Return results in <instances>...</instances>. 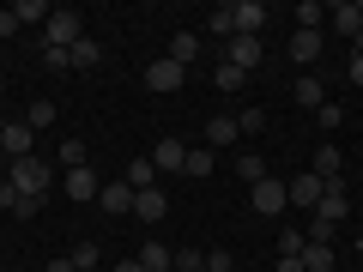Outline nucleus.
Segmentation results:
<instances>
[{
    "label": "nucleus",
    "instance_id": "1",
    "mask_svg": "<svg viewBox=\"0 0 363 272\" xmlns=\"http://www.w3.org/2000/svg\"><path fill=\"white\" fill-rule=\"evenodd\" d=\"M267 18H272V13L260 6V0H236V6H218L206 25H212V37H260Z\"/></svg>",
    "mask_w": 363,
    "mask_h": 272
},
{
    "label": "nucleus",
    "instance_id": "2",
    "mask_svg": "<svg viewBox=\"0 0 363 272\" xmlns=\"http://www.w3.org/2000/svg\"><path fill=\"white\" fill-rule=\"evenodd\" d=\"M6 181H13L25 200H43V194L55 188V164H43L37 152H30V157H13V164H6Z\"/></svg>",
    "mask_w": 363,
    "mask_h": 272
},
{
    "label": "nucleus",
    "instance_id": "3",
    "mask_svg": "<svg viewBox=\"0 0 363 272\" xmlns=\"http://www.w3.org/2000/svg\"><path fill=\"white\" fill-rule=\"evenodd\" d=\"M43 42H49V49H73V42H85V25H79V13L55 6L49 25H43Z\"/></svg>",
    "mask_w": 363,
    "mask_h": 272
},
{
    "label": "nucleus",
    "instance_id": "4",
    "mask_svg": "<svg viewBox=\"0 0 363 272\" xmlns=\"http://www.w3.org/2000/svg\"><path fill=\"white\" fill-rule=\"evenodd\" d=\"M248 200H255V212H267V218H279V212L291 206V194H285V181H279V176L255 181V188H248Z\"/></svg>",
    "mask_w": 363,
    "mask_h": 272
},
{
    "label": "nucleus",
    "instance_id": "5",
    "mask_svg": "<svg viewBox=\"0 0 363 272\" xmlns=\"http://www.w3.org/2000/svg\"><path fill=\"white\" fill-rule=\"evenodd\" d=\"M182 79H188V67H176L169 55H164V61H152V67H145V91H157V97L182 91Z\"/></svg>",
    "mask_w": 363,
    "mask_h": 272
},
{
    "label": "nucleus",
    "instance_id": "6",
    "mask_svg": "<svg viewBox=\"0 0 363 272\" xmlns=\"http://www.w3.org/2000/svg\"><path fill=\"white\" fill-rule=\"evenodd\" d=\"M30 140H37V128H30L25 115L6 121V128H0V152H6V164H13V157H30Z\"/></svg>",
    "mask_w": 363,
    "mask_h": 272
},
{
    "label": "nucleus",
    "instance_id": "7",
    "mask_svg": "<svg viewBox=\"0 0 363 272\" xmlns=\"http://www.w3.org/2000/svg\"><path fill=\"white\" fill-rule=\"evenodd\" d=\"M321 188H327V181L315 176V169H309V176H297V181H285L291 206H303V212H315V206H321Z\"/></svg>",
    "mask_w": 363,
    "mask_h": 272
},
{
    "label": "nucleus",
    "instance_id": "8",
    "mask_svg": "<svg viewBox=\"0 0 363 272\" xmlns=\"http://www.w3.org/2000/svg\"><path fill=\"white\" fill-rule=\"evenodd\" d=\"M345 212H351V194H345V181H327V188H321V206H315V218L339 224Z\"/></svg>",
    "mask_w": 363,
    "mask_h": 272
},
{
    "label": "nucleus",
    "instance_id": "9",
    "mask_svg": "<svg viewBox=\"0 0 363 272\" xmlns=\"http://www.w3.org/2000/svg\"><path fill=\"white\" fill-rule=\"evenodd\" d=\"M67 194H73L79 200V206H91V200H97V194H104V181H97V169H67Z\"/></svg>",
    "mask_w": 363,
    "mask_h": 272
},
{
    "label": "nucleus",
    "instance_id": "10",
    "mask_svg": "<svg viewBox=\"0 0 363 272\" xmlns=\"http://www.w3.org/2000/svg\"><path fill=\"white\" fill-rule=\"evenodd\" d=\"M164 212H169V194H164V188H140V194H133V218L157 224Z\"/></svg>",
    "mask_w": 363,
    "mask_h": 272
},
{
    "label": "nucleus",
    "instance_id": "11",
    "mask_svg": "<svg viewBox=\"0 0 363 272\" xmlns=\"http://www.w3.org/2000/svg\"><path fill=\"white\" fill-rule=\"evenodd\" d=\"M309 169H315V176H321V181H345V152H339V145L327 140L321 152H315V164H309Z\"/></svg>",
    "mask_w": 363,
    "mask_h": 272
},
{
    "label": "nucleus",
    "instance_id": "12",
    "mask_svg": "<svg viewBox=\"0 0 363 272\" xmlns=\"http://www.w3.org/2000/svg\"><path fill=\"white\" fill-rule=\"evenodd\" d=\"M242 140V128H236V115H212L206 121V152H224V145Z\"/></svg>",
    "mask_w": 363,
    "mask_h": 272
},
{
    "label": "nucleus",
    "instance_id": "13",
    "mask_svg": "<svg viewBox=\"0 0 363 272\" xmlns=\"http://www.w3.org/2000/svg\"><path fill=\"white\" fill-rule=\"evenodd\" d=\"M327 25H333L339 37H357V30H363V6H357V0H339L333 13H327Z\"/></svg>",
    "mask_w": 363,
    "mask_h": 272
},
{
    "label": "nucleus",
    "instance_id": "14",
    "mask_svg": "<svg viewBox=\"0 0 363 272\" xmlns=\"http://www.w3.org/2000/svg\"><path fill=\"white\" fill-rule=\"evenodd\" d=\"M152 164H157V169H182V164H188V145H182L176 133H164V140L152 145Z\"/></svg>",
    "mask_w": 363,
    "mask_h": 272
},
{
    "label": "nucleus",
    "instance_id": "15",
    "mask_svg": "<svg viewBox=\"0 0 363 272\" xmlns=\"http://www.w3.org/2000/svg\"><path fill=\"white\" fill-rule=\"evenodd\" d=\"M291 61H297V67L321 61V30H297V37H291Z\"/></svg>",
    "mask_w": 363,
    "mask_h": 272
},
{
    "label": "nucleus",
    "instance_id": "16",
    "mask_svg": "<svg viewBox=\"0 0 363 272\" xmlns=\"http://www.w3.org/2000/svg\"><path fill=\"white\" fill-rule=\"evenodd\" d=\"M97 206H104V212H116V218H121V212H133V188H128V181H109L104 194H97Z\"/></svg>",
    "mask_w": 363,
    "mask_h": 272
},
{
    "label": "nucleus",
    "instance_id": "17",
    "mask_svg": "<svg viewBox=\"0 0 363 272\" xmlns=\"http://www.w3.org/2000/svg\"><path fill=\"white\" fill-rule=\"evenodd\" d=\"M224 61H230V67H242V73H248V67L260 61V37H230V55H224Z\"/></svg>",
    "mask_w": 363,
    "mask_h": 272
},
{
    "label": "nucleus",
    "instance_id": "18",
    "mask_svg": "<svg viewBox=\"0 0 363 272\" xmlns=\"http://www.w3.org/2000/svg\"><path fill=\"white\" fill-rule=\"evenodd\" d=\"M212 169H218V152H206V145H188V164H182V176H212Z\"/></svg>",
    "mask_w": 363,
    "mask_h": 272
},
{
    "label": "nucleus",
    "instance_id": "19",
    "mask_svg": "<svg viewBox=\"0 0 363 272\" xmlns=\"http://www.w3.org/2000/svg\"><path fill=\"white\" fill-rule=\"evenodd\" d=\"M291 97H297L303 109H321V103H327V91H321V79H315V73H303L297 85H291Z\"/></svg>",
    "mask_w": 363,
    "mask_h": 272
},
{
    "label": "nucleus",
    "instance_id": "20",
    "mask_svg": "<svg viewBox=\"0 0 363 272\" xmlns=\"http://www.w3.org/2000/svg\"><path fill=\"white\" fill-rule=\"evenodd\" d=\"M97 61H104V49H97V42H73V49H67V67H73V73H91V67H97Z\"/></svg>",
    "mask_w": 363,
    "mask_h": 272
},
{
    "label": "nucleus",
    "instance_id": "21",
    "mask_svg": "<svg viewBox=\"0 0 363 272\" xmlns=\"http://www.w3.org/2000/svg\"><path fill=\"white\" fill-rule=\"evenodd\" d=\"M121 181H128L133 194H140V188H157V164H152V157H133V164H128V176H121Z\"/></svg>",
    "mask_w": 363,
    "mask_h": 272
},
{
    "label": "nucleus",
    "instance_id": "22",
    "mask_svg": "<svg viewBox=\"0 0 363 272\" xmlns=\"http://www.w3.org/2000/svg\"><path fill=\"white\" fill-rule=\"evenodd\" d=\"M297 260H303V272H333V242H309Z\"/></svg>",
    "mask_w": 363,
    "mask_h": 272
},
{
    "label": "nucleus",
    "instance_id": "23",
    "mask_svg": "<svg viewBox=\"0 0 363 272\" xmlns=\"http://www.w3.org/2000/svg\"><path fill=\"white\" fill-rule=\"evenodd\" d=\"M133 260H140L145 272H169V266H176V254H169L164 242H145V248H140V254H133Z\"/></svg>",
    "mask_w": 363,
    "mask_h": 272
},
{
    "label": "nucleus",
    "instance_id": "24",
    "mask_svg": "<svg viewBox=\"0 0 363 272\" xmlns=\"http://www.w3.org/2000/svg\"><path fill=\"white\" fill-rule=\"evenodd\" d=\"M194 55H200V37H194V30H176V37H169V61H176V67H188Z\"/></svg>",
    "mask_w": 363,
    "mask_h": 272
},
{
    "label": "nucleus",
    "instance_id": "25",
    "mask_svg": "<svg viewBox=\"0 0 363 272\" xmlns=\"http://www.w3.org/2000/svg\"><path fill=\"white\" fill-rule=\"evenodd\" d=\"M236 176H242L248 188H255V181H267V157H260V152H242V157H236Z\"/></svg>",
    "mask_w": 363,
    "mask_h": 272
},
{
    "label": "nucleus",
    "instance_id": "26",
    "mask_svg": "<svg viewBox=\"0 0 363 272\" xmlns=\"http://www.w3.org/2000/svg\"><path fill=\"white\" fill-rule=\"evenodd\" d=\"M291 18H297V30H321V25H327V6H321V0H303Z\"/></svg>",
    "mask_w": 363,
    "mask_h": 272
},
{
    "label": "nucleus",
    "instance_id": "27",
    "mask_svg": "<svg viewBox=\"0 0 363 272\" xmlns=\"http://www.w3.org/2000/svg\"><path fill=\"white\" fill-rule=\"evenodd\" d=\"M309 248V230H279V260H297Z\"/></svg>",
    "mask_w": 363,
    "mask_h": 272
},
{
    "label": "nucleus",
    "instance_id": "28",
    "mask_svg": "<svg viewBox=\"0 0 363 272\" xmlns=\"http://www.w3.org/2000/svg\"><path fill=\"white\" fill-rule=\"evenodd\" d=\"M13 13H18V25H49V13H55V6H43V0H18Z\"/></svg>",
    "mask_w": 363,
    "mask_h": 272
},
{
    "label": "nucleus",
    "instance_id": "29",
    "mask_svg": "<svg viewBox=\"0 0 363 272\" xmlns=\"http://www.w3.org/2000/svg\"><path fill=\"white\" fill-rule=\"evenodd\" d=\"M212 85H218V91H242V85H248V73H242V67H230V61H224L218 73H212Z\"/></svg>",
    "mask_w": 363,
    "mask_h": 272
},
{
    "label": "nucleus",
    "instance_id": "30",
    "mask_svg": "<svg viewBox=\"0 0 363 272\" xmlns=\"http://www.w3.org/2000/svg\"><path fill=\"white\" fill-rule=\"evenodd\" d=\"M169 272H206V254L200 248H176V266Z\"/></svg>",
    "mask_w": 363,
    "mask_h": 272
},
{
    "label": "nucleus",
    "instance_id": "31",
    "mask_svg": "<svg viewBox=\"0 0 363 272\" xmlns=\"http://www.w3.org/2000/svg\"><path fill=\"white\" fill-rule=\"evenodd\" d=\"M97 260H104V248H97V242H79V248H73V266H79V272H91Z\"/></svg>",
    "mask_w": 363,
    "mask_h": 272
},
{
    "label": "nucleus",
    "instance_id": "32",
    "mask_svg": "<svg viewBox=\"0 0 363 272\" xmlns=\"http://www.w3.org/2000/svg\"><path fill=\"white\" fill-rule=\"evenodd\" d=\"M25 121H30V128H49V121H55V103H49V97H37V103L25 109Z\"/></svg>",
    "mask_w": 363,
    "mask_h": 272
},
{
    "label": "nucleus",
    "instance_id": "33",
    "mask_svg": "<svg viewBox=\"0 0 363 272\" xmlns=\"http://www.w3.org/2000/svg\"><path fill=\"white\" fill-rule=\"evenodd\" d=\"M61 164H67V169H85L91 157H85V145H79V140H61Z\"/></svg>",
    "mask_w": 363,
    "mask_h": 272
},
{
    "label": "nucleus",
    "instance_id": "34",
    "mask_svg": "<svg viewBox=\"0 0 363 272\" xmlns=\"http://www.w3.org/2000/svg\"><path fill=\"white\" fill-rule=\"evenodd\" d=\"M315 121H321L327 133H339V121H345V109H339V103H321V109H315Z\"/></svg>",
    "mask_w": 363,
    "mask_h": 272
},
{
    "label": "nucleus",
    "instance_id": "35",
    "mask_svg": "<svg viewBox=\"0 0 363 272\" xmlns=\"http://www.w3.org/2000/svg\"><path fill=\"white\" fill-rule=\"evenodd\" d=\"M43 67H49V73H73V67H67V49H49V42H43Z\"/></svg>",
    "mask_w": 363,
    "mask_h": 272
},
{
    "label": "nucleus",
    "instance_id": "36",
    "mask_svg": "<svg viewBox=\"0 0 363 272\" xmlns=\"http://www.w3.org/2000/svg\"><path fill=\"white\" fill-rule=\"evenodd\" d=\"M236 128H242V133H260V128H267V109H242V115H236Z\"/></svg>",
    "mask_w": 363,
    "mask_h": 272
},
{
    "label": "nucleus",
    "instance_id": "37",
    "mask_svg": "<svg viewBox=\"0 0 363 272\" xmlns=\"http://www.w3.org/2000/svg\"><path fill=\"white\" fill-rule=\"evenodd\" d=\"M206 272H236V260H230V248H212V254H206Z\"/></svg>",
    "mask_w": 363,
    "mask_h": 272
},
{
    "label": "nucleus",
    "instance_id": "38",
    "mask_svg": "<svg viewBox=\"0 0 363 272\" xmlns=\"http://www.w3.org/2000/svg\"><path fill=\"white\" fill-rule=\"evenodd\" d=\"M18 30H25V25H18V13H13V6H0V42L18 37Z\"/></svg>",
    "mask_w": 363,
    "mask_h": 272
},
{
    "label": "nucleus",
    "instance_id": "39",
    "mask_svg": "<svg viewBox=\"0 0 363 272\" xmlns=\"http://www.w3.org/2000/svg\"><path fill=\"white\" fill-rule=\"evenodd\" d=\"M18 200H25V194H18L13 181H0V212H18Z\"/></svg>",
    "mask_w": 363,
    "mask_h": 272
},
{
    "label": "nucleus",
    "instance_id": "40",
    "mask_svg": "<svg viewBox=\"0 0 363 272\" xmlns=\"http://www.w3.org/2000/svg\"><path fill=\"white\" fill-rule=\"evenodd\" d=\"M345 79H351V85L363 91V55H351V61H345Z\"/></svg>",
    "mask_w": 363,
    "mask_h": 272
},
{
    "label": "nucleus",
    "instance_id": "41",
    "mask_svg": "<svg viewBox=\"0 0 363 272\" xmlns=\"http://www.w3.org/2000/svg\"><path fill=\"white\" fill-rule=\"evenodd\" d=\"M43 272H79V266H73V254H67V260H49Z\"/></svg>",
    "mask_w": 363,
    "mask_h": 272
},
{
    "label": "nucleus",
    "instance_id": "42",
    "mask_svg": "<svg viewBox=\"0 0 363 272\" xmlns=\"http://www.w3.org/2000/svg\"><path fill=\"white\" fill-rule=\"evenodd\" d=\"M116 272H145V266H140V260H116Z\"/></svg>",
    "mask_w": 363,
    "mask_h": 272
},
{
    "label": "nucleus",
    "instance_id": "43",
    "mask_svg": "<svg viewBox=\"0 0 363 272\" xmlns=\"http://www.w3.org/2000/svg\"><path fill=\"white\" fill-rule=\"evenodd\" d=\"M279 272H303V260H279Z\"/></svg>",
    "mask_w": 363,
    "mask_h": 272
}]
</instances>
